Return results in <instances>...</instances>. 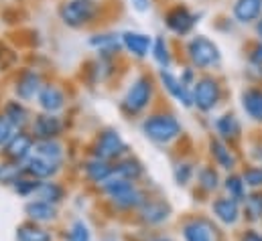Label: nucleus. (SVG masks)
<instances>
[{"instance_id": "f257e3e1", "label": "nucleus", "mask_w": 262, "mask_h": 241, "mask_svg": "<svg viewBox=\"0 0 262 241\" xmlns=\"http://www.w3.org/2000/svg\"><path fill=\"white\" fill-rule=\"evenodd\" d=\"M102 188L112 199V203L120 209H134L146 201V197L142 195V190L136 188L134 182L124 181L120 177H110L106 182H102Z\"/></svg>"}, {"instance_id": "f03ea898", "label": "nucleus", "mask_w": 262, "mask_h": 241, "mask_svg": "<svg viewBox=\"0 0 262 241\" xmlns=\"http://www.w3.org/2000/svg\"><path fill=\"white\" fill-rule=\"evenodd\" d=\"M142 132L148 140L159 142V144H167L181 134V124L171 114H157V116H150L144 120Z\"/></svg>"}, {"instance_id": "7ed1b4c3", "label": "nucleus", "mask_w": 262, "mask_h": 241, "mask_svg": "<svg viewBox=\"0 0 262 241\" xmlns=\"http://www.w3.org/2000/svg\"><path fill=\"white\" fill-rule=\"evenodd\" d=\"M98 14V4L94 0H67L59 6V16L67 27L79 29L90 25Z\"/></svg>"}, {"instance_id": "20e7f679", "label": "nucleus", "mask_w": 262, "mask_h": 241, "mask_svg": "<svg viewBox=\"0 0 262 241\" xmlns=\"http://www.w3.org/2000/svg\"><path fill=\"white\" fill-rule=\"evenodd\" d=\"M187 53H189V59L193 61V65L199 69H209V67L217 65L222 59V53H220L217 45L211 39L203 37V35H197L189 41Z\"/></svg>"}, {"instance_id": "39448f33", "label": "nucleus", "mask_w": 262, "mask_h": 241, "mask_svg": "<svg viewBox=\"0 0 262 241\" xmlns=\"http://www.w3.org/2000/svg\"><path fill=\"white\" fill-rule=\"evenodd\" d=\"M150 98H152V83H150L148 77L140 75V77L134 79V83L128 87L122 106H124L126 112L138 114V112H142L150 104Z\"/></svg>"}, {"instance_id": "423d86ee", "label": "nucleus", "mask_w": 262, "mask_h": 241, "mask_svg": "<svg viewBox=\"0 0 262 241\" xmlns=\"http://www.w3.org/2000/svg\"><path fill=\"white\" fill-rule=\"evenodd\" d=\"M193 106L201 112H211L222 100V87L213 77H201L193 83Z\"/></svg>"}, {"instance_id": "0eeeda50", "label": "nucleus", "mask_w": 262, "mask_h": 241, "mask_svg": "<svg viewBox=\"0 0 262 241\" xmlns=\"http://www.w3.org/2000/svg\"><path fill=\"white\" fill-rule=\"evenodd\" d=\"M126 150L128 148H126V142L122 140V136L116 130H106L96 140L94 156L102 158V160H112V158H120Z\"/></svg>"}, {"instance_id": "6e6552de", "label": "nucleus", "mask_w": 262, "mask_h": 241, "mask_svg": "<svg viewBox=\"0 0 262 241\" xmlns=\"http://www.w3.org/2000/svg\"><path fill=\"white\" fill-rule=\"evenodd\" d=\"M165 22L167 27L175 33V35H187L191 33V29L195 27L197 16L187 8V6H173L167 14H165Z\"/></svg>"}, {"instance_id": "1a4fd4ad", "label": "nucleus", "mask_w": 262, "mask_h": 241, "mask_svg": "<svg viewBox=\"0 0 262 241\" xmlns=\"http://www.w3.org/2000/svg\"><path fill=\"white\" fill-rule=\"evenodd\" d=\"M63 132V122L55 114H39L33 122V134L39 140H55Z\"/></svg>"}, {"instance_id": "9d476101", "label": "nucleus", "mask_w": 262, "mask_h": 241, "mask_svg": "<svg viewBox=\"0 0 262 241\" xmlns=\"http://www.w3.org/2000/svg\"><path fill=\"white\" fill-rule=\"evenodd\" d=\"M169 215H171V207H169L165 201L146 199V201L140 205V217H142V221H146L148 225H159V223L167 221Z\"/></svg>"}, {"instance_id": "9b49d317", "label": "nucleus", "mask_w": 262, "mask_h": 241, "mask_svg": "<svg viewBox=\"0 0 262 241\" xmlns=\"http://www.w3.org/2000/svg\"><path fill=\"white\" fill-rule=\"evenodd\" d=\"M161 81H163V85H165V89L177 100V102H181L185 108H189V106H193V95L189 93V89H187V85H183L181 83V79H177L173 73H169L167 69H161Z\"/></svg>"}, {"instance_id": "f8f14e48", "label": "nucleus", "mask_w": 262, "mask_h": 241, "mask_svg": "<svg viewBox=\"0 0 262 241\" xmlns=\"http://www.w3.org/2000/svg\"><path fill=\"white\" fill-rule=\"evenodd\" d=\"M59 171V164L43 158V156H37V154H31L27 158V164H25V173L37 181L41 179H51L55 173Z\"/></svg>"}, {"instance_id": "ddd939ff", "label": "nucleus", "mask_w": 262, "mask_h": 241, "mask_svg": "<svg viewBox=\"0 0 262 241\" xmlns=\"http://www.w3.org/2000/svg\"><path fill=\"white\" fill-rule=\"evenodd\" d=\"M185 241H215V229L205 219H191L183 225Z\"/></svg>"}, {"instance_id": "4468645a", "label": "nucleus", "mask_w": 262, "mask_h": 241, "mask_svg": "<svg viewBox=\"0 0 262 241\" xmlns=\"http://www.w3.org/2000/svg\"><path fill=\"white\" fill-rule=\"evenodd\" d=\"M37 100H39V106L47 114H55L66 106V95L57 85H43Z\"/></svg>"}, {"instance_id": "2eb2a0df", "label": "nucleus", "mask_w": 262, "mask_h": 241, "mask_svg": "<svg viewBox=\"0 0 262 241\" xmlns=\"http://www.w3.org/2000/svg\"><path fill=\"white\" fill-rule=\"evenodd\" d=\"M16 95L20 100H33L41 91V75L35 71H23L20 77L16 79Z\"/></svg>"}, {"instance_id": "dca6fc26", "label": "nucleus", "mask_w": 262, "mask_h": 241, "mask_svg": "<svg viewBox=\"0 0 262 241\" xmlns=\"http://www.w3.org/2000/svg\"><path fill=\"white\" fill-rule=\"evenodd\" d=\"M33 136H29V134H25V132H16L14 134V138L8 142V146H6V154H8V158L10 160H14V162H20V160H25L31 152H33Z\"/></svg>"}, {"instance_id": "f3484780", "label": "nucleus", "mask_w": 262, "mask_h": 241, "mask_svg": "<svg viewBox=\"0 0 262 241\" xmlns=\"http://www.w3.org/2000/svg\"><path fill=\"white\" fill-rule=\"evenodd\" d=\"M122 45L130 51L134 57H146L150 47H152V39L144 33H136V31H126L122 35Z\"/></svg>"}, {"instance_id": "a211bd4d", "label": "nucleus", "mask_w": 262, "mask_h": 241, "mask_svg": "<svg viewBox=\"0 0 262 241\" xmlns=\"http://www.w3.org/2000/svg\"><path fill=\"white\" fill-rule=\"evenodd\" d=\"M25 213L35 223H47V221H53L57 217L55 205L45 203V201H31V203H27L25 205Z\"/></svg>"}, {"instance_id": "6ab92c4d", "label": "nucleus", "mask_w": 262, "mask_h": 241, "mask_svg": "<svg viewBox=\"0 0 262 241\" xmlns=\"http://www.w3.org/2000/svg\"><path fill=\"white\" fill-rule=\"evenodd\" d=\"M234 16L238 22H254L262 16V0H236Z\"/></svg>"}, {"instance_id": "aec40b11", "label": "nucleus", "mask_w": 262, "mask_h": 241, "mask_svg": "<svg viewBox=\"0 0 262 241\" xmlns=\"http://www.w3.org/2000/svg\"><path fill=\"white\" fill-rule=\"evenodd\" d=\"M85 175H88L90 181L102 184V182H106L114 175V166L108 160H102V158H96L94 156L92 160L85 162Z\"/></svg>"}, {"instance_id": "412c9836", "label": "nucleus", "mask_w": 262, "mask_h": 241, "mask_svg": "<svg viewBox=\"0 0 262 241\" xmlns=\"http://www.w3.org/2000/svg\"><path fill=\"white\" fill-rule=\"evenodd\" d=\"M213 213L226 225H234L240 217V209H238V203L234 199H217L213 203Z\"/></svg>"}, {"instance_id": "4be33fe9", "label": "nucleus", "mask_w": 262, "mask_h": 241, "mask_svg": "<svg viewBox=\"0 0 262 241\" xmlns=\"http://www.w3.org/2000/svg\"><path fill=\"white\" fill-rule=\"evenodd\" d=\"M33 154L43 156V158H47V160H51L55 164H61V160H63V146L57 140H39L33 146Z\"/></svg>"}, {"instance_id": "5701e85b", "label": "nucleus", "mask_w": 262, "mask_h": 241, "mask_svg": "<svg viewBox=\"0 0 262 241\" xmlns=\"http://www.w3.org/2000/svg\"><path fill=\"white\" fill-rule=\"evenodd\" d=\"M242 106L246 114L256 122H262V89L258 87H248L242 93Z\"/></svg>"}, {"instance_id": "b1692460", "label": "nucleus", "mask_w": 262, "mask_h": 241, "mask_svg": "<svg viewBox=\"0 0 262 241\" xmlns=\"http://www.w3.org/2000/svg\"><path fill=\"white\" fill-rule=\"evenodd\" d=\"M209 150H211L213 160H215L222 168L232 171V168L236 166V156L232 154V150H230L222 140H211V142H209Z\"/></svg>"}, {"instance_id": "393cba45", "label": "nucleus", "mask_w": 262, "mask_h": 241, "mask_svg": "<svg viewBox=\"0 0 262 241\" xmlns=\"http://www.w3.org/2000/svg\"><path fill=\"white\" fill-rule=\"evenodd\" d=\"M37 197H39V201H45V203H51V205H57V203H61L63 201V197H66V190H63V186L61 184H57V182H41L39 184V188H37Z\"/></svg>"}, {"instance_id": "a878e982", "label": "nucleus", "mask_w": 262, "mask_h": 241, "mask_svg": "<svg viewBox=\"0 0 262 241\" xmlns=\"http://www.w3.org/2000/svg\"><path fill=\"white\" fill-rule=\"evenodd\" d=\"M16 239L18 241H53L51 233L35 223H25L16 229Z\"/></svg>"}, {"instance_id": "bb28decb", "label": "nucleus", "mask_w": 262, "mask_h": 241, "mask_svg": "<svg viewBox=\"0 0 262 241\" xmlns=\"http://www.w3.org/2000/svg\"><path fill=\"white\" fill-rule=\"evenodd\" d=\"M215 128H217V134H220L224 140H234V138H238L240 132H242L240 122H238L236 116H232V114L222 116L220 120L215 122Z\"/></svg>"}, {"instance_id": "cd10ccee", "label": "nucleus", "mask_w": 262, "mask_h": 241, "mask_svg": "<svg viewBox=\"0 0 262 241\" xmlns=\"http://www.w3.org/2000/svg\"><path fill=\"white\" fill-rule=\"evenodd\" d=\"M112 177H120L124 181L134 182L136 179L142 177V164L138 160H134V158H126V160H122V162H118L114 166V175Z\"/></svg>"}, {"instance_id": "c85d7f7f", "label": "nucleus", "mask_w": 262, "mask_h": 241, "mask_svg": "<svg viewBox=\"0 0 262 241\" xmlns=\"http://www.w3.org/2000/svg\"><path fill=\"white\" fill-rule=\"evenodd\" d=\"M4 118L18 130V128H23L29 122V112H27V108L20 102H14L12 100V102H8L4 106Z\"/></svg>"}, {"instance_id": "c756f323", "label": "nucleus", "mask_w": 262, "mask_h": 241, "mask_svg": "<svg viewBox=\"0 0 262 241\" xmlns=\"http://www.w3.org/2000/svg\"><path fill=\"white\" fill-rule=\"evenodd\" d=\"M92 45L98 47L102 53H116L120 47H124L122 37H118V35H98L92 39Z\"/></svg>"}, {"instance_id": "7c9ffc66", "label": "nucleus", "mask_w": 262, "mask_h": 241, "mask_svg": "<svg viewBox=\"0 0 262 241\" xmlns=\"http://www.w3.org/2000/svg\"><path fill=\"white\" fill-rule=\"evenodd\" d=\"M152 57H155V61H157L163 69H167V67L171 65V53H169L167 41H165L163 37H157V39H155V45H152Z\"/></svg>"}, {"instance_id": "2f4dec72", "label": "nucleus", "mask_w": 262, "mask_h": 241, "mask_svg": "<svg viewBox=\"0 0 262 241\" xmlns=\"http://www.w3.org/2000/svg\"><path fill=\"white\" fill-rule=\"evenodd\" d=\"M25 166H18V164H0V182L4 184H14L20 177H25Z\"/></svg>"}, {"instance_id": "473e14b6", "label": "nucleus", "mask_w": 262, "mask_h": 241, "mask_svg": "<svg viewBox=\"0 0 262 241\" xmlns=\"http://www.w3.org/2000/svg\"><path fill=\"white\" fill-rule=\"evenodd\" d=\"M244 186H246V184H244V181H242V177H238V175H232V177L226 179V190L230 192V199H234L236 203L246 199V190H244Z\"/></svg>"}, {"instance_id": "72a5a7b5", "label": "nucleus", "mask_w": 262, "mask_h": 241, "mask_svg": "<svg viewBox=\"0 0 262 241\" xmlns=\"http://www.w3.org/2000/svg\"><path fill=\"white\" fill-rule=\"evenodd\" d=\"M39 184L41 181H37V179H25V177H20L18 181L12 184V190L16 192V195H20V197H31V195H37V188H39Z\"/></svg>"}, {"instance_id": "f704fd0d", "label": "nucleus", "mask_w": 262, "mask_h": 241, "mask_svg": "<svg viewBox=\"0 0 262 241\" xmlns=\"http://www.w3.org/2000/svg\"><path fill=\"white\" fill-rule=\"evenodd\" d=\"M199 182H201V186H203L205 190H215V188H217L220 177H217V173L213 171V166H203V168L199 171Z\"/></svg>"}, {"instance_id": "c9c22d12", "label": "nucleus", "mask_w": 262, "mask_h": 241, "mask_svg": "<svg viewBox=\"0 0 262 241\" xmlns=\"http://www.w3.org/2000/svg\"><path fill=\"white\" fill-rule=\"evenodd\" d=\"M92 235H90V229L83 221H75L69 229V235H67V241H90Z\"/></svg>"}, {"instance_id": "e433bc0d", "label": "nucleus", "mask_w": 262, "mask_h": 241, "mask_svg": "<svg viewBox=\"0 0 262 241\" xmlns=\"http://www.w3.org/2000/svg\"><path fill=\"white\" fill-rule=\"evenodd\" d=\"M246 213L250 215V219H260L262 195H250V197H246Z\"/></svg>"}, {"instance_id": "4c0bfd02", "label": "nucleus", "mask_w": 262, "mask_h": 241, "mask_svg": "<svg viewBox=\"0 0 262 241\" xmlns=\"http://www.w3.org/2000/svg\"><path fill=\"white\" fill-rule=\"evenodd\" d=\"M242 181H244V184L254 186V188L262 186V168L260 166H250V168H246L244 175H242Z\"/></svg>"}, {"instance_id": "58836bf2", "label": "nucleus", "mask_w": 262, "mask_h": 241, "mask_svg": "<svg viewBox=\"0 0 262 241\" xmlns=\"http://www.w3.org/2000/svg\"><path fill=\"white\" fill-rule=\"evenodd\" d=\"M14 134H16V128L4 116H0V146H8V142L14 138Z\"/></svg>"}, {"instance_id": "ea45409f", "label": "nucleus", "mask_w": 262, "mask_h": 241, "mask_svg": "<svg viewBox=\"0 0 262 241\" xmlns=\"http://www.w3.org/2000/svg\"><path fill=\"white\" fill-rule=\"evenodd\" d=\"M191 173H193V168H191V164H177V168H175V181L179 182V184H187V181L191 179Z\"/></svg>"}, {"instance_id": "a19ab883", "label": "nucleus", "mask_w": 262, "mask_h": 241, "mask_svg": "<svg viewBox=\"0 0 262 241\" xmlns=\"http://www.w3.org/2000/svg\"><path fill=\"white\" fill-rule=\"evenodd\" d=\"M250 61H252V63H256V65H262V43L252 49V53H250Z\"/></svg>"}, {"instance_id": "79ce46f5", "label": "nucleus", "mask_w": 262, "mask_h": 241, "mask_svg": "<svg viewBox=\"0 0 262 241\" xmlns=\"http://www.w3.org/2000/svg\"><path fill=\"white\" fill-rule=\"evenodd\" d=\"M181 83H183V85L193 83V69H185V73H183V77H181Z\"/></svg>"}, {"instance_id": "37998d69", "label": "nucleus", "mask_w": 262, "mask_h": 241, "mask_svg": "<svg viewBox=\"0 0 262 241\" xmlns=\"http://www.w3.org/2000/svg\"><path fill=\"white\" fill-rule=\"evenodd\" d=\"M132 4H134V8L136 10H148V0H132Z\"/></svg>"}, {"instance_id": "c03bdc74", "label": "nucleus", "mask_w": 262, "mask_h": 241, "mask_svg": "<svg viewBox=\"0 0 262 241\" xmlns=\"http://www.w3.org/2000/svg\"><path fill=\"white\" fill-rule=\"evenodd\" d=\"M256 33H258V37L262 39V16L258 18V25H256Z\"/></svg>"}, {"instance_id": "a18cd8bd", "label": "nucleus", "mask_w": 262, "mask_h": 241, "mask_svg": "<svg viewBox=\"0 0 262 241\" xmlns=\"http://www.w3.org/2000/svg\"><path fill=\"white\" fill-rule=\"evenodd\" d=\"M246 241H262V237L260 235H248V239Z\"/></svg>"}, {"instance_id": "49530a36", "label": "nucleus", "mask_w": 262, "mask_h": 241, "mask_svg": "<svg viewBox=\"0 0 262 241\" xmlns=\"http://www.w3.org/2000/svg\"><path fill=\"white\" fill-rule=\"evenodd\" d=\"M157 241H169V239H157Z\"/></svg>"}]
</instances>
